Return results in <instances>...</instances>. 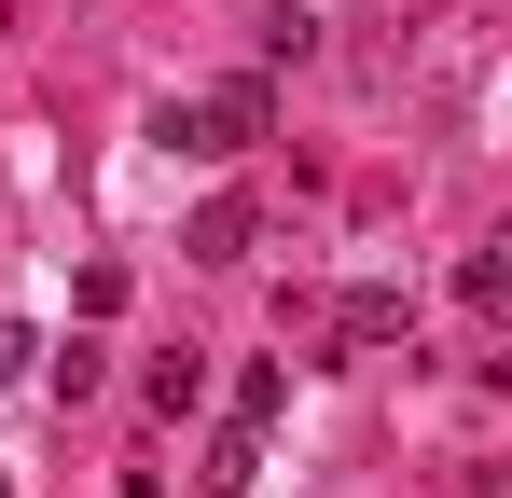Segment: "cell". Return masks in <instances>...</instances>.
I'll use <instances>...</instances> for the list:
<instances>
[{
    "mask_svg": "<svg viewBox=\"0 0 512 498\" xmlns=\"http://www.w3.org/2000/svg\"><path fill=\"white\" fill-rule=\"evenodd\" d=\"M333 332H346V346H402V332H416V291H388V277H360V291L333 305Z\"/></svg>",
    "mask_w": 512,
    "mask_h": 498,
    "instance_id": "2",
    "label": "cell"
},
{
    "mask_svg": "<svg viewBox=\"0 0 512 498\" xmlns=\"http://www.w3.org/2000/svg\"><path fill=\"white\" fill-rule=\"evenodd\" d=\"M28 360H42V332H28V319H0V388H14Z\"/></svg>",
    "mask_w": 512,
    "mask_h": 498,
    "instance_id": "6",
    "label": "cell"
},
{
    "mask_svg": "<svg viewBox=\"0 0 512 498\" xmlns=\"http://www.w3.org/2000/svg\"><path fill=\"white\" fill-rule=\"evenodd\" d=\"M0 498H14V485H0Z\"/></svg>",
    "mask_w": 512,
    "mask_h": 498,
    "instance_id": "7",
    "label": "cell"
},
{
    "mask_svg": "<svg viewBox=\"0 0 512 498\" xmlns=\"http://www.w3.org/2000/svg\"><path fill=\"white\" fill-rule=\"evenodd\" d=\"M180 249H194V263H250V194H208Z\"/></svg>",
    "mask_w": 512,
    "mask_h": 498,
    "instance_id": "3",
    "label": "cell"
},
{
    "mask_svg": "<svg viewBox=\"0 0 512 498\" xmlns=\"http://www.w3.org/2000/svg\"><path fill=\"white\" fill-rule=\"evenodd\" d=\"M263 125H277V83H263V70H236L222 97H194V111H167L153 139H167V153H250Z\"/></svg>",
    "mask_w": 512,
    "mask_h": 498,
    "instance_id": "1",
    "label": "cell"
},
{
    "mask_svg": "<svg viewBox=\"0 0 512 498\" xmlns=\"http://www.w3.org/2000/svg\"><path fill=\"white\" fill-rule=\"evenodd\" d=\"M208 485H222V498H250V485H263V429H236V443L208 457Z\"/></svg>",
    "mask_w": 512,
    "mask_h": 498,
    "instance_id": "5",
    "label": "cell"
},
{
    "mask_svg": "<svg viewBox=\"0 0 512 498\" xmlns=\"http://www.w3.org/2000/svg\"><path fill=\"white\" fill-rule=\"evenodd\" d=\"M277 415H291V374L250 360V374H236V429H277Z\"/></svg>",
    "mask_w": 512,
    "mask_h": 498,
    "instance_id": "4",
    "label": "cell"
}]
</instances>
